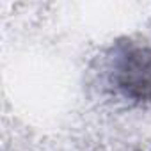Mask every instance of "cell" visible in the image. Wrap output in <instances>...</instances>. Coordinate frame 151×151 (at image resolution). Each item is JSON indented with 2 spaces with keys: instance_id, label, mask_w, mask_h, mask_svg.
<instances>
[{
  "instance_id": "6da1fadb",
  "label": "cell",
  "mask_w": 151,
  "mask_h": 151,
  "mask_svg": "<svg viewBox=\"0 0 151 151\" xmlns=\"http://www.w3.org/2000/svg\"><path fill=\"white\" fill-rule=\"evenodd\" d=\"M110 80L124 98L151 103V46L119 45L112 57Z\"/></svg>"
}]
</instances>
